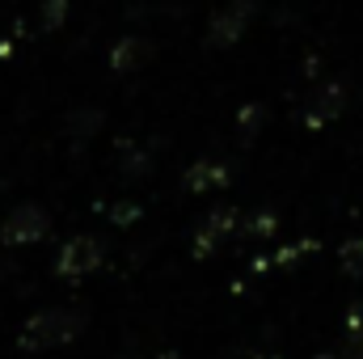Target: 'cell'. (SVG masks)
<instances>
[{"instance_id":"cell-2","label":"cell","mask_w":363,"mask_h":359,"mask_svg":"<svg viewBox=\"0 0 363 359\" xmlns=\"http://www.w3.org/2000/svg\"><path fill=\"white\" fill-rule=\"evenodd\" d=\"M47 228H51V216H47L38 203H21V207H13L9 220H4V241H9V245H30V241H43Z\"/></svg>"},{"instance_id":"cell-3","label":"cell","mask_w":363,"mask_h":359,"mask_svg":"<svg viewBox=\"0 0 363 359\" xmlns=\"http://www.w3.org/2000/svg\"><path fill=\"white\" fill-rule=\"evenodd\" d=\"M97 263H101V245H97L93 237H72V241L60 250V270L72 275V279L97 270Z\"/></svg>"},{"instance_id":"cell-1","label":"cell","mask_w":363,"mask_h":359,"mask_svg":"<svg viewBox=\"0 0 363 359\" xmlns=\"http://www.w3.org/2000/svg\"><path fill=\"white\" fill-rule=\"evenodd\" d=\"M81 326H85V317L72 313V309H43V313H34V317L26 321L21 347H30V351L64 347V343H72V338L81 334Z\"/></svg>"}]
</instances>
